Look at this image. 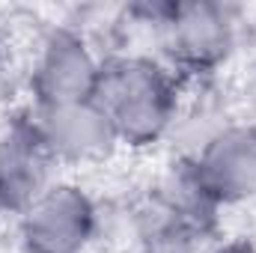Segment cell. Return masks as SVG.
I'll use <instances>...</instances> for the list:
<instances>
[{"label":"cell","instance_id":"1","mask_svg":"<svg viewBox=\"0 0 256 253\" xmlns=\"http://www.w3.org/2000/svg\"><path fill=\"white\" fill-rule=\"evenodd\" d=\"M218 212L220 202L206 188L196 161H176L140 208L137 238L146 253H212L220 244Z\"/></svg>","mask_w":256,"mask_h":253},{"label":"cell","instance_id":"2","mask_svg":"<svg viewBox=\"0 0 256 253\" xmlns=\"http://www.w3.org/2000/svg\"><path fill=\"white\" fill-rule=\"evenodd\" d=\"M92 98L128 146L158 143L176 116V80L149 57L104 60Z\"/></svg>","mask_w":256,"mask_h":253},{"label":"cell","instance_id":"3","mask_svg":"<svg viewBox=\"0 0 256 253\" xmlns=\"http://www.w3.org/2000/svg\"><path fill=\"white\" fill-rule=\"evenodd\" d=\"M158 36L173 66L194 74H208L230 57L236 45V24L230 6L224 3H167Z\"/></svg>","mask_w":256,"mask_h":253},{"label":"cell","instance_id":"4","mask_svg":"<svg viewBox=\"0 0 256 253\" xmlns=\"http://www.w3.org/2000/svg\"><path fill=\"white\" fill-rule=\"evenodd\" d=\"M57 158L48 149L36 114L15 116L0 134V208L24 214L42 194L54 188Z\"/></svg>","mask_w":256,"mask_h":253},{"label":"cell","instance_id":"5","mask_svg":"<svg viewBox=\"0 0 256 253\" xmlns=\"http://www.w3.org/2000/svg\"><path fill=\"white\" fill-rule=\"evenodd\" d=\"M96 236V206L74 185H54L21 214L27 253H80Z\"/></svg>","mask_w":256,"mask_h":253},{"label":"cell","instance_id":"6","mask_svg":"<svg viewBox=\"0 0 256 253\" xmlns=\"http://www.w3.org/2000/svg\"><path fill=\"white\" fill-rule=\"evenodd\" d=\"M102 63L92 57L86 42L72 30H54L45 39L39 63L33 68V96L39 110L86 102L96 96Z\"/></svg>","mask_w":256,"mask_h":253},{"label":"cell","instance_id":"7","mask_svg":"<svg viewBox=\"0 0 256 253\" xmlns=\"http://www.w3.org/2000/svg\"><path fill=\"white\" fill-rule=\"evenodd\" d=\"M36 120H39L48 149L54 152V158L60 164L63 161H68V164L102 161L120 143L108 114L98 108L96 98L51 108V110H36Z\"/></svg>","mask_w":256,"mask_h":253},{"label":"cell","instance_id":"8","mask_svg":"<svg viewBox=\"0 0 256 253\" xmlns=\"http://www.w3.org/2000/svg\"><path fill=\"white\" fill-rule=\"evenodd\" d=\"M212 196L226 202L256 200V128L230 126L218 131L194 158Z\"/></svg>","mask_w":256,"mask_h":253},{"label":"cell","instance_id":"9","mask_svg":"<svg viewBox=\"0 0 256 253\" xmlns=\"http://www.w3.org/2000/svg\"><path fill=\"white\" fill-rule=\"evenodd\" d=\"M212 253H256V248L244 238H236V242H220Z\"/></svg>","mask_w":256,"mask_h":253}]
</instances>
